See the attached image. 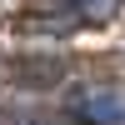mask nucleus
<instances>
[{
	"label": "nucleus",
	"mask_w": 125,
	"mask_h": 125,
	"mask_svg": "<svg viewBox=\"0 0 125 125\" xmlns=\"http://www.w3.org/2000/svg\"><path fill=\"white\" fill-rule=\"evenodd\" d=\"M75 110L90 125H125V95L120 90H85L75 100Z\"/></svg>",
	"instance_id": "f03ea898"
},
{
	"label": "nucleus",
	"mask_w": 125,
	"mask_h": 125,
	"mask_svg": "<svg viewBox=\"0 0 125 125\" xmlns=\"http://www.w3.org/2000/svg\"><path fill=\"white\" fill-rule=\"evenodd\" d=\"M120 10V0H45L40 15H25V25H50V30H75V25H100Z\"/></svg>",
	"instance_id": "f257e3e1"
}]
</instances>
